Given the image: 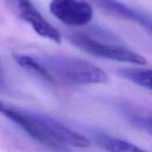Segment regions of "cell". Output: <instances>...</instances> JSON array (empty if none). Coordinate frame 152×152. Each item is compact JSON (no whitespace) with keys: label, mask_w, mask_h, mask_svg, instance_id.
I'll list each match as a JSON object with an SVG mask.
<instances>
[{"label":"cell","mask_w":152,"mask_h":152,"mask_svg":"<svg viewBox=\"0 0 152 152\" xmlns=\"http://www.w3.org/2000/svg\"><path fill=\"white\" fill-rule=\"evenodd\" d=\"M118 74L122 77L152 91V69L124 68L118 70Z\"/></svg>","instance_id":"cell-9"},{"label":"cell","mask_w":152,"mask_h":152,"mask_svg":"<svg viewBox=\"0 0 152 152\" xmlns=\"http://www.w3.org/2000/svg\"><path fill=\"white\" fill-rule=\"evenodd\" d=\"M7 10L19 20L28 24L40 37L61 44V34L37 10L31 0H4Z\"/></svg>","instance_id":"cell-4"},{"label":"cell","mask_w":152,"mask_h":152,"mask_svg":"<svg viewBox=\"0 0 152 152\" xmlns=\"http://www.w3.org/2000/svg\"><path fill=\"white\" fill-rule=\"evenodd\" d=\"M97 143L108 152H146L127 141L104 134L95 135Z\"/></svg>","instance_id":"cell-7"},{"label":"cell","mask_w":152,"mask_h":152,"mask_svg":"<svg viewBox=\"0 0 152 152\" xmlns=\"http://www.w3.org/2000/svg\"><path fill=\"white\" fill-rule=\"evenodd\" d=\"M14 61L19 66L28 70L29 72L37 75L40 78L48 81L53 82L54 79L45 69V67L41 63V61L36 57V55H28L24 53H14L12 55Z\"/></svg>","instance_id":"cell-8"},{"label":"cell","mask_w":152,"mask_h":152,"mask_svg":"<svg viewBox=\"0 0 152 152\" xmlns=\"http://www.w3.org/2000/svg\"><path fill=\"white\" fill-rule=\"evenodd\" d=\"M0 114L15 123L28 136L56 151H66L69 147L88 148L90 141L57 119L21 110L0 101Z\"/></svg>","instance_id":"cell-1"},{"label":"cell","mask_w":152,"mask_h":152,"mask_svg":"<svg viewBox=\"0 0 152 152\" xmlns=\"http://www.w3.org/2000/svg\"><path fill=\"white\" fill-rule=\"evenodd\" d=\"M68 38L76 47L96 57L136 65L147 63L145 57L129 48L118 45L105 44L84 33L72 32L68 35Z\"/></svg>","instance_id":"cell-3"},{"label":"cell","mask_w":152,"mask_h":152,"mask_svg":"<svg viewBox=\"0 0 152 152\" xmlns=\"http://www.w3.org/2000/svg\"><path fill=\"white\" fill-rule=\"evenodd\" d=\"M6 87V79H5V74H4V70L0 60V92L4 90Z\"/></svg>","instance_id":"cell-11"},{"label":"cell","mask_w":152,"mask_h":152,"mask_svg":"<svg viewBox=\"0 0 152 152\" xmlns=\"http://www.w3.org/2000/svg\"><path fill=\"white\" fill-rule=\"evenodd\" d=\"M51 76L69 84L96 85L109 81L107 73L98 66L84 59L59 55H36Z\"/></svg>","instance_id":"cell-2"},{"label":"cell","mask_w":152,"mask_h":152,"mask_svg":"<svg viewBox=\"0 0 152 152\" xmlns=\"http://www.w3.org/2000/svg\"><path fill=\"white\" fill-rule=\"evenodd\" d=\"M109 13L124 20L133 21L152 35V17L118 0H91Z\"/></svg>","instance_id":"cell-6"},{"label":"cell","mask_w":152,"mask_h":152,"mask_svg":"<svg viewBox=\"0 0 152 152\" xmlns=\"http://www.w3.org/2000/svg\"><path fill=\"white\" fill-rule=\"evenodd\" d=\"M51 13L69 27H82L93 19V8L85 0H52Z\"/></svg>","instance_id":"cell-5"},{"label":"cell","mask_w":152,"mask_h":152,"mask_svg":"<svg viewBox=\"0 0 152 152\" xmlns=\"http://www.w3.org/2000/svg\"><path fill=\"white\" fill-rule=\"evenodd\" d=\"M129 118L134 125L152 135V117H142L140 115L137 116L136 114H132Z\"/></svg>","instance_id":"cell-10"}]
</instances>
